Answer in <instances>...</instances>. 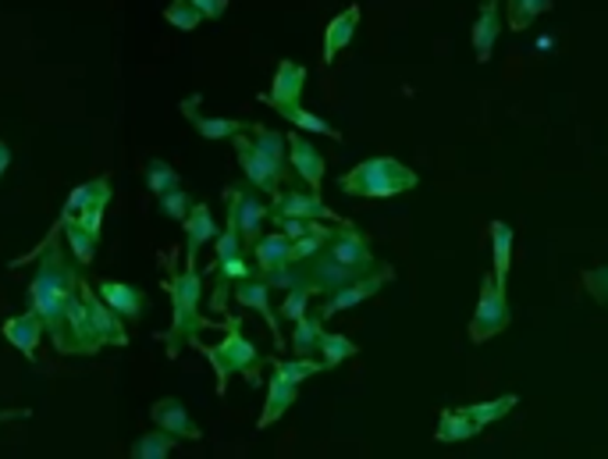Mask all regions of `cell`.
<instances>
[{
  "label": "cell",
  "mask_w": 608,
  "mask_h": 459,
  "mask_svg": "<svg viewBox=\"0 0 608 459\" xmlns=\"http://www.w3.org/2000/svg\"><path fill=\"white\" fill-rule=\"evenodd\" d=\"M79 285H83V264L72 257L68 246L50 239L40 250V257H36V271L29 292H25V303H29V310L40 314L54 349H61L64 342V310H68V299L79 292Z\"/></svg>",
  "instance_id": "cell-1"
},
{
  "label": "cell",
  "mask_w": 608,
  "mask_h": 459,
  "mask_svg": "<svg viewBox=\"0 0 608 459\" xmlns=\"http://www.w3.org/2000/svg\"><path fill=\"white\" fill-rule=\"evenodd\" d=\"M161 289L172 296V328L164 331L161 342L167 356L182 353L186 346H197L200 342V331L211 328V321L200 314V303H203V278L197 267H186V271H175V257H172V275L164 278Z\"/></svg>",
  "instance_id": "cell-2"
},
{
  "label": "cell",
  "mask_w": 608,
  "mask_h": 459,
  "mask_svg": "<svg viewBox=\"0 0 608 459\" xmlns=\"http://www.w3.org/2000/svg\"><path fill=\"white\" fill-rule=\"evenodd\" d=\"M417 186H420V175L395 157H370L339 178L342 193L364 196V200H392V196L409 193V189H417Z\"/></svg>",
  "instance_id": "cell-3"
},
{
  "label": "cell",
  "mask_w": 608,
  "mask_h": 459,
  "mask_svg": "<svg viewBox=\"0 0 608 459\" xmlns=\"http://www.w3.org/2000/svg\"><path fill=\"white\" fill-rule=\"evenodd\" d=\"M197 349L206 356V364L214 367L217 395H228V378L231 374H242L245 381H250V385H261V364H264V356H261V349H256L250 339L242 335L239 317H231L225 339L217 342V346H203V342H197Z\"/></svg>",
  "instance_id": "cell-4"
},
{
  "label": "cell",
  "mask_w": 608,
  "mask_h": 459,
  "mask_svg": "<svg viewBox=\"0 0 608 459\" xmlns=\"http://www.w3.org/2000/svg\"><path fill=\"white\" fill-rule=\"evenodd\" d=\"M512 321L506 282H498L495 271L481 278V299H477V310L470 317V342L473 346H484L487 339H495L498 331H506Z\"/></svg>",
  "instance_id": "cell-5"
},
{
  "label": "cell",
  "mask_w": 608,
  "mask_h": 459,
  "mask_svg": "<svg viewBox=\"0 0 608 459\" xmlns=\"http://www.w3.org/2000/svg\"><path fill=\"white\" fill-rule=\"evenodd\" d=\"M225 207H228V225L239 228L242 246L250 250L264 232V221L270 218V207L264 200H256L253 186H225Z\"/></svg>",
  "instance_id": "cell-6"
},
{
  "label": "cell",
  "mask_w": 608,
  "mask_h": 459,
  "mask_svg": "<svg viewBox=\"0 0 608 459\" xmlns=\"http://www.w3.org/2000/svg\"><path fill=\"white\" fill-rule=\"evenodd\" d=\"M392 278H395V267H392V264H378V267H373V271H367L364 278H356V282H349V285H342V289L328 292L317 314L325 317V321H331V317H339L342 310H353V306L367 303L370 296H378V292H381L388 282H392Z\"/></svg>",
  "instance_id": "cell-7"
},
{
  "label": "cell",
  "mask_w": 608,
  "mask_h": 459,
  "mask_svg": "<svg viewBox=\"0 0 608 459\" xmlns=\"http://www.w3.org/2000/svg\"><path fill=\"white\" fill-rule=\"evenodd\" d=\"M231 146H236V157H239V168L245 175V182H250L256 193H267V196H275L281 193V178H284V168H278L275 161L264 157L261 150H256L250 139H242L239 136H231Z\"/></svg>",
  "instance_id": "cell-8"
},
{
  "label": "cell",
  "mask_w": 608,
  "mask_h": 459,
  "mask_svg": "<svg viewBox=\"0 0 608 459\" xmlns=\"http://www.w3.org/2000/svg\"><path fill=\"white\" fill-rule=\"evenodd\" d=\"M325 253L331 260L349 264V267H364V271H373V267L381 264L378 257H373L370 239L359 232L353 221H342V225L331 228V239L325 242Z\"/></svg>",
  "instance_id": "cell-9"
},
{
  "label": "cell",
  "mask_w": 608,
  "mask_h": 459,
  "mask_svg": "<svg viewBox=\"0 0 608 459\" xmlns=\"http://www.w3.org/2000/svg\"><path fill=\"white\" fill-rule=\"evenodd\" d=\"M79 292H83V303H86L89 324H93L97 339L103 342V346H118V349H125V346H128L125 317H122V314H114L111 306L97 296V289H93V285H86V282H83Z\"/></svg>",
  "instance_id": "cell-10"
},
{
  "label": "cell",
  "mask_w": 608,
  "mask_h": 459,
  "mask_svg": "<svg viewBox=\"0 0 608 459\" xmlns=\"http://www.w3.org/2000/svg\"><path fill=\"white\" fill-rule=\"evenodd\" d=\"M270 214H281V218H314V221H331V225H342L349 218L342 214H334L320 193H300V189H292V193H275L270 196Z\"/></svg>",
  "instance_id": "cell-11"
},
{
  "label": "cell",
  "mask_w": 608,
  "mask_h": 459,
  "mask_svg": "<svg viewBox=\"0 0 608 459\" xmlns=\"http://www.w3.org/2000/svg\"><path fill=\"white\" fill-rule=\"evenodd\" d=\"M303 264H306V282H309V289H314V296H328V292L367 275L364 267H349V264L331 260L325 250H320L314 260H303Z\"/></svg>",
  "instance_id": "cell-12"
},
{
  "label": "cell",
  "mask_w": 608,
  "mask_h": 459,
  "mask_svg": "<svg viewBox=\"0 0 608 459\" xmlns=\"http://www.w3.org/2000/svg\"><path fill=\"white\" fill-rule=\"evenodd\" d=\"M231 296H236V303H242L245 310H256L267 321L270 335H275V346H284L281 339V324H278V310L270 306V285L264 282L261 275H250V278H239L236 285H231Z\"/></svg>",
  "instance_id": "cell-13"
},
{
  "label": "cell",
  "mask_w": 608,
  "mask_h": 459,
  "mask_svg": "<svg viewBox=\"0 0 608 459\" xmlns=\"http://www.w3.org/2000/svg\"><path fill=\"white\" fill-rule=\"evenodd\" d=\"M200 107H203V97L200 93H192V97L182 100V104H178V111L186 114V122L200 132V139H206V143H221V139H231V136L245 132V122L211 118V114H200Z\"/></svg>",
  "instance_id": "cell-14"
},
{
  "label": "cell",
  "mask_w": 608,
  "mask_h": 459,
  "mask_svg": "<svg viewBox=\"0 0 608 459\" xmlns=\"http://www.w3.org/2000/svg\"><path fill=\"white\" fill-rule=\"evenodd\" d=\"M97 296L111 306L114 314H122L125 321H139L142 314L150 310V299L147 292H142L139 285H128V282H111V278H103V282L93 285Z\"/></svg>",
  "instance_id": "cell-15"
},
{
  "label": "cell",
  "mask_w": 608,
  "mask_h": 459,
  "mask_svg": "<svg viewBox=\"0 0 608 459\" xmlns=\"http://www.w3.org/2000/svg\"><path fill=\"white\" fill-rule=\"evenodd\" d=\"M289 168L300 175L314 193H320V186H325V153L300 132L289 136Z\"/></svg>",
  "instance_id": "cell-16"
},
{
  "label": "cell",
  "mask_w": 608,
  "mask_h": 459,
  "mask_svg": "<svg viewBox=\"0 0 608 459\" xmlns=\"http://www.w3.org/2000/svg\"><path fill=\"white\" fill-rule=\"evenodd\" d=\"M150 417H153V424L164 428L167 435H175L178 442H200V438H203V431H200L197 424H192V417H189V410H186V403H182V399H175V395H167V399H157V403H153Z\"/></svg>",
  "instance_id": "cell-17"
},
{
  "label": "cell",
  "mask_w": 608,
  "mask_h": 459,
  "mask_svg": "<svg viewBox=\"0 0 608 459\" xmlns=\"http://www.w3.org/2000/svg\"><path fill=\"white\" fill-rule=\"evenodd\" d=\"M303 89H306V68L295 65V61H281L275 68V82L261 97L267 107H284V104H300L303 100Z\"/></svg>",
  "instance_id": "cell-18"
},
{
  "label": "cell",
  "mask_w": 608,
  "mask_h": 459,
  "mask_svg": "<svg viewBox=\"0 0 608 459\" xmlns=\"http://www.w3.org/2000/svg\"><path fill=\"white\" fill-rule=\"evenodd\" d=\"M0 331H4V339L25 356V360H36V346H40V339L47 335V328H43L40 314H36V310H25L18 317H8Z\"/></svg>",
  "instance_id": "cell-19"
},
{
  "label": "cell",
  "mask_w": 608,
  "mask_h": 459,
  "mask_svg": "<svg viewBox=\"0 0 608 459\" xmlns=\"http://www.w3.org/2000/svg\"><path fill=\"white\" fill-rule=\"evenodd\" d=\"M186 225V267H197V253L200 246L217 239V221H214V211L211 203H192Z\"/></svg>",
  "instance_id": "cell-20"
},
{
  "label": "cell",
  "mask_w": 608,
  "mask_h": 459,
  "mask_svg": "<svg viewBox=\"0 0 608 459\" xmlns=\"http://www.w3.org/2000/svg\"><path fill=\"white\" fill-rule=\"evenodd\" d=\"M295 399H300V385L289 378H281L278 371H270L267 378V403H264V410H261V420H256V428H270L275 420H281L284 413L292 410Z\"/></svg>",
  "instance_id": "cell-21"
},
{
  "label": "cell",
  "mask_w": 608,
  "mask_h": 459,
  "mask_svg": "<svg viewBox=\"0 0 608 459\" xmlns=\"http://www.w3.org/2000/svg\"><path fill=\"white\" fill-rule=\"evenodd\" d=\"M245 257H253L256 275H267V271H275V267H281V264L292 260V239L281 235V232L261 235L250 250H245Z\"/></svg>",
  "instance_id": "cell-22"
},
{
  "label": "cell",
  "mask_w": 608,
  "mask_h": 459,
  "mask_svg": "<svg viewBox=\"0 0 608 459\" xmlns=\"http://www.w3.org/2000/svg\"><path fill=\"white\" fill-rule=\"evenodd\" d=\"M498 4L502 0H484L481 4V15H477L473 25V50H477V61L487 65L491 54H495V43H498V29H502V18H498Z\"/></svg>",
  "instance_id": "cell-23"
},
{
  "label": "cell",
  "mask_w": 608,
  "mask_h": 459,
  "mask_svg": "<svg viewBox=\"0 0 608 459\" xmlns=\"http://www.w3.org/2000/svg\"><path fill=\"white\" fill-rule=\"evenodd\" d=\"M356 25H359V4L345 8L342 15H334L328 22V29H325V54H320V58H325V65H331V61L339 58L349 43H353Z\"/></svg>",
  "instance_id": "cell-24"
},
{
  "label": "cell",
  "mask_w": 608,
  "mask_h": 459,
  "mask_svg": "<svg viewBox=\"0 0 608 459\" xmlns=\"http://www.w3.org/2000/svg\"><path fill=\"white\" fill-rule=\"evenodd\" d=\"M111 182L107 178H89V182L83 186H75L68 200H64V207H61V218H75V214H83L86 207H97V203H103L107 207L111 203Z\"/></svg>",
  "instance_id": "cell-25"
},
{
  "label": "cell",
  "mask_w": 608,
  "mask_h": 459,
  "mask_svg": "<svg viewBox=\"0 0 608 459\" xmlns=\"http://www.w3.org/2000/svg\"><path fill=\"white\" fill-rule=\"evenodd\" d=\"M484 431V424H477V420H470L463 410H442V417H438V428H434V442H470Z\"/></svg>",
  "instance_id": "cell-26"
},
{
  "label": "cell",
  "mask_w": 608,
  "mask_h": 459,
  "mask_svg": "<svg viewBox=\"0 0 608 459\" xmlns=\"http://www.w3.org/2000/svg\"><path fill=\"white\" fill-rule=\"evenodd\" d=\"M245 132L253 136L250 143H253L256 150H261L264 157H270V161L278 164V168L289 171V136L267 129V125H245Z\"/></svg>",
  "instance_id": "cell-27"
},
{
  "label": "cell",
  "mask_w": 608,
  "mask_h": 459,
  "mask_svg": "<svg viewBox=\"0 0 608 459\" xmlns=\"http://www.w3.org/2000/svg\"><path fill=\"white\" fill-rule=\"evenodd\" d=\"M278 114H281L284 122H292L300 132H309V136H328V139H339V143H342V132L334 129L331 122L320 118V114L306 111V107H303V100H300V104H284V107H278Z\"/></svg>",
  "instance_id": "cell-28"
},
{
  "label": "cell",
  "mask_w": 608,
  "mask_h": 459,
  "mask_svg": "<svg viewBox=\"0 0 608 459\" xmlns=\"http://www.w3.org/2000/svg\"><path fill=\"white\" fill-rule=\"evenodd\" d=\"M320 335H325V317H320V314H303L300 321H295V331L289 339L292 353L295 356H317Z\"/></svg>",
  "instance_id": "cell-29"
},
{
  "label": "cell",
  "mask_w": 608,
  "mask_h": 459,
  "mask_svg": "<svg viewBox=\"0 0 608 459\" xmlns=\"http://www.w3.org/2000/svg\"><path fill=\"white\" fill-rule=\"evenodd\" d=\"M175 445H178L175 435H167L164 428H153V431H147V435H139L132 442L128 456H132V459H167L175 452Z\"/></svg>",
  "instance_id": "cell-30"
},
{
  "label": "cell",
  "mask_w": 608,
  "mask_h": 459,
  "mask_svg": "<svg viewBox=\"0 0 608 459\" xmlns=\"http://www.w3.org/2000/svg\"><path fill=\"white\" fill-rule=\"evenodd\" d=\"M552 8H555V0H506V11H509L506 25H509L512 33H523L541 15H548Z\"/></svg>",
  "instance_id": "cell-31"
},
{
  "label": "cell",
  "mask_w": 608,
  "mask_h": 459,
  "mask_svg": "<svg viewBox=\"0 0 608 459\" xmlns=\"http://www.w3.org/2000/svg\"><path fill=\"white\" fill-rule=\"evenodd\" d=\"M491 257H495V278L506 282L512 267V228L506 221H491Z\"/></svg>",
  "instance_id": "cell-32"
},
{
  "label": "cell",
  "mask_w": 608,
  "mask_h": 459,
  "mask_svg": "<svg viewBox=\"0 0 608 459\" xmlns=\"http://www.w3.org/2000/svg\"><path fill=\"white\" fill-rule=\"evenodd\" d=\"M516 403H520V395H498V399H487V403H470V406H459L463 413L477 424H498L502 417H509L516 410Z\"/></svg>",
  "instance_id": "cell-33"
},
{
  "label": "cell",
  "mask_w": 608,
  "mask_h": 459,
  "mask_svg": "<svg viewBox=\"0 0 608 459\" xmlns=\"http://www.w3.org/2000/svg\"><path fill=\"white\" fill-rule=\"evenodd\" d=\"M356 353H359V346H356L353 339H345V335H331V331H325V335H320L317 356H320V360H325L328 371H334V367L345 364V360H353Z\"/></svg>",
  "instance_id": "cell-34"
},
{
  "label": "cell",
  "mask_w": 608,
  "mask_h": 459,
  "mask_svg": "<svg viewBox=\"0 0 608 459\" xmlns=\"http://www.w3.org/2000/svg\"><path fill=\"white\" fill-rule=\"evenodd\" d=\"M270 371H278L281 378H289V381H295V385H303L306 378L328 371V367H325V360H314V356H295V360H270Z\"/></svg>",
  "instance_id": "cell-35"
},
{
  "label": "cell",
  "mask_w": 608,
  "mask_h": 459,
  "mask_svg": "<svg viewBox=\"0 0 608 459\" xmlns=\"http://www.w3.org/2000/svg\"><path fill=\"white\" fill-rule=\"evenodd\" d=\"M261 278L270 285V292H289V289H295V285H309V282H306V264H303V260H289V264L275 267V271H267V275H261Z\"/></svg>",
  "instance_id": "cell-36"
},
{
  "label": "cell",
  "mask_w": 608,
  "mask_h": 459,
  "mask_svg": "<svg viewBox=\"0 0 608 459\" xmlns=\"http://www.w3.org/2000/svg\"><path fill=\"white\" fill-rule=\"evenodd\" d=\"M175 186H182V175H178L172 164L161 161V157L147 161V189L153 196H161V193H167V189H175Z\"/></svg>",
  "instance_id": "cell-37"
},
{
  "label": "cell",
  "mask_w": 608,
  "mask_h": 459,
  "mask_svg": "<svg viewBox=\"0 0 608 459\" xmlns=\"http://www.w3.org/2000/svg\"><path fill=\"white\" fill-rule=\"evenodd\" d=\"M164 22L175 25L178 33H192V29H200L206 18L200 15V8L189 4V0H172V4L164 8Z\"/></svg>",
  "instance_id": "cell-38"
},
{
  "label": "cell",
  "mask_w": 608,
  "mask_h": 459,
  "mask_svg": "<svg viewBox=\"0 0 608 459\" xmlns=\"http://www.w3.org/2000/svg\"><path fill=\"white\" fill-rule=\"evenodd\" d=\"M331 239V228L328 225H314V232H306L300 239H292V260H314L320 250H325V242Z\"/></svg>",
  "instance_id": "cell-39"
},
{
  "label": "cell",
  "mask_w": 608,
  "mask_h": 459,
  "mask_svg": "<svg viewBox=\"0 0 608 459\" xmlns=\"http://www.w3.org/2000/svg\"><path fill=\"white\" fill-rule=\"evenodd\" d=\"M157 207L164 218H172V221H186L189 218V211H192V196L186 193L182 186H175V189H167V193L157 196Z\"/></svg>",
  "instance_id": "cell-40"
},
{
  "label": "cell",
  "mask_w": 608,
  "mask_h": 459,
  "mask_svg": "<svg viewBox=\"0 0 608 459\" xmlns=\"http://www.w3.org/2000/svg\"><path fill=\"white\" fill-rule=\"evenodd\" d=\"M309 299H314V289L309 285H295V289H289L284 292V299H281V306H278V314L284 317V321H300L303 314H309Z\"/></svg>",
  "instance_id": "cell-41"
},
{
  "label": "cell",
  "mask_w": 608,
  "mask_h": 459,
  "mask_svg": "<svg viewBox=\"0 0 608 459\" xmlns=\"http://www.w3.org/2000/svg\"><path fill=\"white\" fill-rule=\"evenodd\" d=\"M580 282H584L591 299H598L601 306H608V264L605 267H591V271L580 275Z\"/></svg>",
  "instance_id": "cell-42"
},
{
  "label": "cell",
  "mask_w": 608,
  "mask_h": 459,
  "mask_svg": "<svg viewBox=\"0 0 608 459\" xmlns=\"http://www.w3.org/2000/svg\"><path fill=\"white\" fill-rule=\"evenodd\" d=\"M270 225H278V232L281 235H289V239H300L306 232H314V218H281V214H270Z\"/></svg>",
  "instance_id": "cell-43"
},
{
  "label": "cell",
  "mask_w": 608,
  "mask_h": 459,
  "mask_svg": "<svg viewBox=\"0 0 608 459\" xmlns=\"http://www.w3.org/2000/svg\"><path fill=\"white\" fill-rule=\"evenodd\" d=\"M103 211H107V207H103V203H97V207H86L83 214H75V218H64V221H75V225L83 228V232H89V235H93V239H100ZM58 218H61V214H58Z\"/></svg>",
  "instance_id": "cell-44"
},
{
  "label": "cell",
  "mask_w": 608,
  "mask_h": 459,
  "mask_svg": "<svg viewBox=\"0 0 608 459\" xmlns=\"http://www.w3.org/2000/svg\"><path fill=\"white\" fill-rule=\"evenodd\" d=\"M192 8H200V15L206 18V22H217L228 11V0H189Z\"/></svg>",
  "instance_id": "cell-45"
},
{
  "label": "cell",
  "mask_w": 608,
  "mask_h": 459,
  "mask_svg": "<svg viewBox=\"0 0 608 459\" xmlns=\"http://www.w3.org/2000/svg\"><path fill=\"white\" fill-rule=\"evenodd\" d=\"M33 410H0V424H11V420H29Z\"/></svg>",
  "instance_id": "cell-46"
},
{
  "label": "cell",
  "mask_w": 608,
  "mask_h": 459,
  "mask_svg": "<svg viewBox=\"0 0 608 459\" xmlns=\"http://www.w3.org/2000/svg\"><path fill=\"white\" fill-rule=\"evenodd\" d=\"M8 164H11V146L4 143V139H0V178L8 175Z\"/></svg>",
  "instance_id": "cell-47"
}]
</instances>
